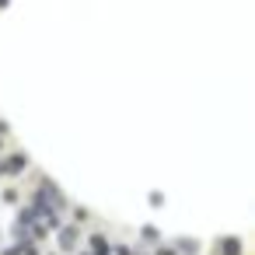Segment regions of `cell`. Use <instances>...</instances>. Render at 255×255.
<instances>
[{"instance_id": "cell-1", "label": "cell", "mask_w": 255, "mask_h": 255, "mask_svg": "<svg viewBox=\"0 0 255 255\" xmlns=\"http://www.w3.org/2000/svg\"><path fill=\"white\" fill-rule=\"evenodd\" d=\"M60 245H63V248H74V245H77V231H74V227L60 231Z\"/></svg>"}, {"instance_id": "cell-2", "label": "cell", "mask_w": 255, "mask_h": 255, "mask_svg": "<svg viewBox=\"0 0 255 255\" xmlns=\"http://www.w3.org/2000/svg\"><path fill=\"white\" fill-rule=\"evenodd\" d=\"M224 255H241V245L231 238V241H224Z\"/></svg>"}, {"instance_id": "cell-3", "label": "cell", "mask_w": 255, "mask_h": 255, "mask_svg": "<svg viewBox=\"0 0 255 255\" xmlns=\"http://www.w3.org/2000/svg\"><path fill=\"white\" fill-rule=\"evenodd\" d=\"M21 164H25V157H11V161H7V168H11V171H18Z\"/></svg>"}, {"instance_id": "cell-4", "label": "cell", "mask_w": 255, "mask_h": 255, "mask_svg": "<svg viewBox=\"0 0 255 255\" xmlns=\"http://www.w3.org/2000/svg\"><path fill=\"white\" fill-rule=\"evenodd\" d=\"M161 255H175V252H168V248H164V252H161Z\"/></svg>"}]
</instances>
